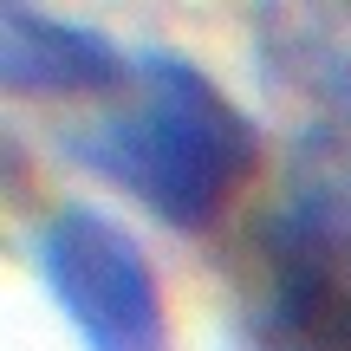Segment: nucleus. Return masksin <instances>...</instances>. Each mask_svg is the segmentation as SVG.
I'll list each match as a JSON object with an SVG mask.
<instances>
[{
	"label": "nucleus",
	"mask_w": 351,
	"mask_h": 351,
	"mask_svg": "<svg viewBox=\"0 0 351 351\" xmlns=\"http://www.w3.org/2000/svg\"><path fill=\"white\" fill-rule=\"evenodd\" d=\"M33 267L85 351H169L163 280L111 208L59 202L33 228Z\"/></svg>",
	"instance_id": "obj_2"
},
{
	"label": "nucleus",
	"mask_w": 351,
	"mask_h": 351,
	"mask_svg": "<svg viewBox=\"0 0 351 351\" xmlns=\"http://www.w3.org/2000/svg\"><path fill=\"white\" fill-rule=\"evenodd\" d=\"M0 85L13 98H104L130 85V52L98 26L39 7H0Z\"/></svg>",
	"instance_id": "obj_4"
},
{
	"label": "nucleus",
	"mask_w": 351,
	"mask_h": 351,
	"mask_svg": "<svg viewBox=\"0 0 351 351\" xmlns=\"http://www.w3.org/2000/svg\"><path fill=\"white\" fill-rule=\"evenodd\" d=\"M234 313L254 351H351V241L261 215L234 254Z\"/></svg>",
	"instance_id": "obj_3"
},
{
	"label": "nucleus",
	"mask_w": 351,
	"mask_h": 351,
	"mask_svg": "<svg viewBox=\"0 0 351 351\" xmlns=\"http://www.w3.org/2000/svg\"><path fill=\"white\" fill-rule=\"evenodd\" d=\"M65 150L176 234H208L261 169V124L169 46L130 52V85Z\"/></svg>",
	"instance_id": "obj_1"
},
{
	"label": "nucleus",
	"mask_w": 351,
	"mask_h": 351,
	"mask_svg": "<svg viewBox=\"0 0 351 351\" xmlns=\"http://www.w3.org/2000/svg\"><path fill=\"white\" fill-rule=\"evenodd\" d=\"M254 33L274 78L351 111V7H267L254 13Z\"/></svg>",
	"instance_id": "obj_5"
},
{
	"label": "nucleus",
	"mask_w": 351,
	"mask_h": 351,
	"mask_svg": "<svg viewBox=\"0 0 351 351\" xmlns=\"http://www.w3.org/2000/svg\"><path fill=\"white\" fill-rule=\"evenodd\" d=\"M280 208H293L300 221L351 241V117H326V124L293 137L287 202Z\"/></svg>",
	"instance_id": "obj_6"
}]
</instances>
